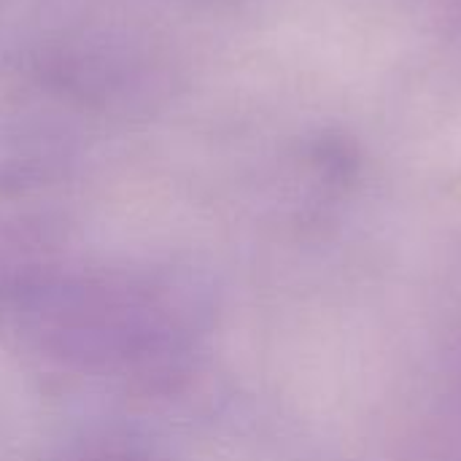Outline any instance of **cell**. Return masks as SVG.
I'll return each instance as SVG.
<instances>
[]
</instances>
